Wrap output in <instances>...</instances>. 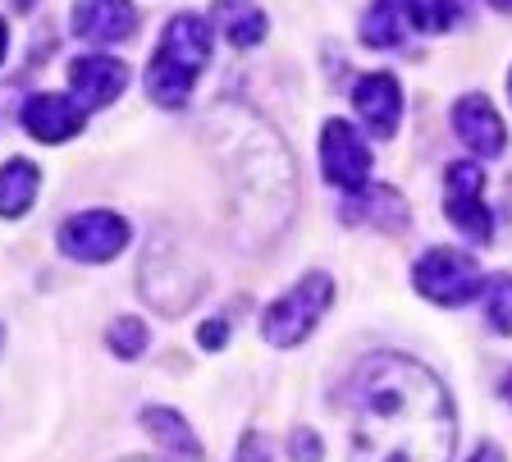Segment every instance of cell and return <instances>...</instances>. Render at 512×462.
<instances>
[{
	"label": "cell",
	"instance_id": "cell-1",
	"mask_svg": "<svg viewBox=\"0 0 512 462\" xmlns=\"http://www.w3.org/2000/svg\"><path fill=\"white\" fill-rule=\"evenodd\" d=\"M458 421L448 389L412 357L380 353L352 389V458L357 462H448Z\"/></svg>",
	"mask_w": 512,
	"mask_h": 462
},
{
	"label": "cell",
	"instance_id": "cell-2",
	"mask_svg": "<svg viewBox=\"0 0 512 462\" xmlns=\"http://www.w3.org/2000/svg\"><path fill=\"white\" fill-rule=\"evenodd\" d=\"M220 129V165L229 174V197L234 211L256 238H270L284 229L288 206H293V161H288L284 142L270 133L266 119L247 115V110H215L206 119Z\"/></svg>",
	"mask_w": 512,
	"mask_h": 462
},
{
	"label": "cell",
	"instance_id": "cell-3",
	"mask_svg": "<svg viewBox=\"0 0 512 462\" xmlns=\"http://www.w3.org/2000/svg\"><path fill=\"white\" fill-rule=\"evenodd\" d=\"M211 23L197 19V14H174L160 33V46L147 65V97L156 106L174 110L188 101V92L197 87L206 60H211Z\"/></svg>",
	"mask_w": 512,
	"mask_h": 462
},
{
	"label": "cell",
	"instance_id": "cell-4",
	"mask_svg": "<svg viewBox=\"0 0 512 462\" xmlns=\"http://www.w3.org/2000/svg\"><path fill=\"white\" fill-rule=\"evenodd\" d=\"M330 302H334V280L320 275V270H311L307 280H298L279 302H270L266 321H261V334H266L275 348L302 344V339L320 325V316H325Z\"/></svg>",
	"mask_w": 512,
	"mask_h": 462
},
{
	"label": "cell",
	"instance_id": "cell-5",
	"mask_svg": "<svg viewBox=\"0 0 512 462\" xmlns=\"http://www.w3.org/2000/svg\"><path fill=\"white\" fill-rule=\"evenodd\" d=\"M412 284L421 289V298L439 302V307H462L480 293V266L471 252L458 248H430L426 257L416 261L412 270Z\"/></svg>",
	"mask_w": 512,
	"mask_h": 462
},
{
	"label": "cell",
	"instance_id": "cell-6",
	"mask_svg": "<svg viewBox=\"0 0 512 462\" xmlns=\"http://www.w3.org/2000/svg\"><path fill=\"white\" fill-rule=\"evenodd\" d=\"M128 243V220L115 211H83L60 225V252L74 261H115Z\"/></svg>",
	"mask_w": 512,
	"mask_h": 462
},
{
	"label": "cell",
	"instance_id": "cell-7",
	"mask_svg": "<svg viewBox=\"0 0 512 462\" xmlns=\"http://www.w3.org/2000/svg\"><path fill=\"white\" fill-rule=\"evenodd\" d=\"M320 170L334 188H348V193H362L371 183V151H366V142L357 138L352 124L330 119L320 129Z\"/></svg>",
	"mask_w": 512,
	"mask_h": 462
},
{
	"label": "cell",
	"instance_id": "cell-8",
	"mask_svg": "<svg viewBox=\"0 0 512 462\" xmlns=\"http://www.w3.org/2000/svg\"><path fill=\"white\" fill-rule=\"evenodd\" d=\"M480 188H485L480 165L476 161H453L448 165V179H444V211L471 243H490L494 220H490V211H485V202H480Z\"/></svg>",
	"mask_w": 512,
	"mask_h": 462
},
{
	"label": "cell",
	"instance_id": "cell-9",
	"mask_svg": "<svg viewBox=\"0 0 512 462\" xmlns=\"http://www.w3.org/2000/svg\"><path fill=\"white\" fill-rule=\"evenodd\" d=\"M352 106L366 119V129L384 142V138H394L398 119H403V87H398L394 74H366L352 87Z\"/></svg>",
	"mask_w": 512,
	"mask_h": 462
},
{
	"label": "cell",
	"instance_id": "cell-10",
	"mask_svg": "<svg viewBox=\"0 0 512 462\" xmlns=\"http://www.w3.org/2000/svg\"><path fill=\"white\" fill-rule=\"evenodd\" d=\"M128 87V69L110 55H83L69 65V92L83 110H101Z\"/></svg>",
	"mask_w": 512,
	"mask_h": 462
},
{
	"label": "cell",
	"instance_id": "cell-11",
	"mask_svg": "<svg viewBox=\"0 0 512 462\" xmlns=\"http://www.w3.org/2000/svg\"><path fill=\"white\" fill-rule=\"evenodd\" d=\"M138 33V5L133 0H78L74 37L87 42H128Z\"/></svg>",
	"mask_w": 512,
	"mask_h": 462
},
{
	"label": "cell",
	"instance_id": "cell-12",
	"mask_svg": "<svg viewBox=\"0 0 512 462\" xmlns=\"http://www.w3.org/2000/svg\"><path fill=\"white\" fill-rule=\"evenodd\" d=\"M421 28H426L421 0H375L362 19V42L375 46V51H389L407 33H421Z\"/></svg>",
	"mask_w": 512,
	"mask_h": 462
},
{
	"label": "cell",
	"instance_id": "cell-13",
	"mask_svg": "<svg viewBox=\"0 0 512 462\" xmlns=\"http://www.w3.org/2000/svg\"><path fill=\"white\" fill-rule=\"evenodd\" d=\"M453 129H458V138L467 142L476 156H499L503 142H508V129H503L499 110L485 97H462L458 106H453Z\"/></svg>",
	"mask_w": 512,
	"mask_h": 462
},
{
	"label": "cell",
	"instance_id": "cell-14",
	"mask_svg": "<svg viewBox=\"0 0 512 462\" xmlns=\"http://www.w3.org/2000/svg\"><path fill=\"white\" fill-rule=\"evenodd\" d=\"M339 215L348 225H371V229H389V234L407 229V202L394 188H384V183H366L362 193H352L343 202Z\"/></svg>",
	"mask_w": 512,
	"mask_h": 462
},
{
	"label": "cell",
	"instance_id": "cell-15",
	"mask_svg": "<svg viewBox=\"0 0 512 462\" xmlns=\"http://www.w3.org/2000/svg\"><path fill=\"white\" fill-rule=\"evenodd\" d=\"M23 129L37 142H69L83 129V110L69 97L42 92V97H28V106H23Z\"/></svg>",
	"mask_w": 512,
	"mask_h": 462
},
{
	"label": "cell",
	"instance_id": "cell-16",
	"mask_svg": "<svg viewBox=\"0 0 512 462\" xmlns=\"http://www.w3.org/2000/svg\"><path fill=\"white\" fill-rule=\"evenodd\" d=\"M215 28L224 33V42L256 46L266 37V14L256 10L252 0H215Z\"/></svg>",
	"mask_w": 512,
	"mask_h": 462
},
{
	"label": "cell",
	"instance_id": "cell-17",
	"mask_svg": "<svg viewBox=\"0 0 512 462\" xmlns=\"http://www.w3.org/2000/svg\"><path fill=\"white\" fill-rule=\"evenodd\" d=\"M37 188H42L37 165H28V161L0 165V215H5V220H19V215L37 202Z\"/></svg>",
	"mask_w": 512,
	"mask_h": 462
},
{
	"label": "cell",
	"instance_id": "cell-18",
	"mask_svg": "<svg viewBox=\"0 0 512 462\" xmlns=\"http://www.w3.org/2000/svg\"><path fill=\"white\" fill-rule=\"evenodd\" d=\"M142 426L156 435L160 444L170 453H179L183 462H202V444H197V435H192V426L179 417V412H170V408H147L142 412Z\"/></svg>",
	"mask_w": 512,
	"mask_h": 462
},
{
	"label": "cell",
	"instance_id": "cell-19",
	"mask_svg": "<svg viewBox=\"0 0 512 462\" xmlns=\"http://www.w3.org/2000/svg\"><path fill=\"white\" fill-rule=\"evenodd\" d=\"M480 302H485L490 330L512 334V275H494V280L480 284Z\"/></svg>",
	"mask_w": 512,
	"mask_h": 462
},
{
	"label": "cell",
	"instance_id": "cell-20",
	"mask_svg": "<svg viewBox=\"0 0 512 462\" xmlns=\"http://www.w3.org/2000/svg\"><path fill=\"white\" fill-rule=\"evenodd\" d=\"M106 344H110V353H115V357H124V362H133V357H138L142 348H147V325H142L138 316H124V321H115V325H110Z\"/></svg>",
	"mask_w": 512,
	"mask_h": 462
},
{
	"label": "cell",
	"instance_id": "cell-21",
	"mask_svg": "<svg viewBox=\"0 0 512 462\" xmlns=\"http://www.w3.org/2000/svg\"><path fill=\"white\" fill-rule=\"evenodd\" d=\"M471 5H476V0H421V10H426V28H439V33L458 28V23L471 14Z\"/></svg>",
	"mask_w": 512,
	"mask_h": 462
},
{
	"label": "cell",
	"instance_id": "cell-22",
	"mask_svg": "<svg viewBox=\"0 0 512 462\" xmlns=\"http://www.w3.org/2000/svg\"><path fill=\"white\" fill-rule=\"evenodd\" d=\"M288 453H293V462H320V440L311 430H298V435L288 440Z\"/></svg>",
	"mask_w": 512,
	"mask_h": 462
},
{
	"label": "cell",
	"instance_id": "cell-23",
	"mask_svg": "<svg viewBox=\"0 0 512 462\" xmlns=\"http://www.w3.org/2000/svg\"><path fill=\"white\" fill-rule=\"evenodd\" d=\"M234 462H270V449L261 435H243V444H238Z\"/></svg>",
	"mask_w": 512,
	"mask_h": 462
},
{
	"label": "cell",
	"instance_id": "cell-24",
	"mask_svg": "<svg viewBox=\"0 0 512 462\" xmlns=\"http://www.w3.org/2000/svg\"><path fill=\"white\" fill-rule=\"evenodd\" d=\"M197 339H202V348H224V344H229V325H224V321H206Z\"/></svg>",
	"mask_w": 512,
	"mask_h": 462
},
{
	"label": "cell",
	"instance_id": "cell-25",
	"mask_svg": "<svg viewBox=\"0 0 512 462\" xmlns=\"http://www.w3.org/2000/svg\"><path fill=\"white\" fill-rule=\"evenodd\" d=\"M471 462H503L499 444H480V449H476V453H471Z\"/></svg>",
	"mask_w": 512,
	"mask_h": 462
},
{
	"label": "cell",
	"instance_id": "cell-26",
	"mask_svg": "<svg viewBox=\"0 0 512 462\" xmlns=\"http://www.w3.org/2000/svg\"><path fill=\"white\" fill-rule=\"evenodd\" d=\"M5 51H10V28L0 23V60H5Z\"/></svg>",
	"mask_w": 512,
	"mask_h": 462
},
{
	"label": "cell",
	"instance_id": "cell-27",
	"mask_svg": "<svg viewBox=\"0 0 512 462\" xmlns=\"http://www.w3.org/2000/svg\"><path fill=\"white\" fill-rule=\"evenodd\" d=\"M499 389H503V398H508V403H512V371H508V376H503V385H499Z\"/></svg>",
	"mask_w": 512,
	"mask_h": 462
},
{
	"label": "cell",
	"instance_id": "cell-28",
	"mask_svg": "<svg viewBox=\"0 0 512 462\" xmlns=\"http://www.w3.org/2000/svg\"><path fill=\"white\" fill-rule=\"evenodd\" d=\"M494 10H503V14H512V0H490Z\"/></svg>",
	"mask_w": 512,
	"mask_h": 462
},
{
	"label": "cell",
	"instance_id": "cell-29",
	"mask_svg": "<svg viewBox=\"0 0 512 462\" xmlns=\"http://www.w3.org/2000/svg\"><path fill=\"white\" fill-rule=\"evenodd\" d=\"M14 5H19V10H28V5H32V0H14Z\"/></svg>",
	"mask_w": 512,
	"mask_h": 462
},
{
	"label": "cell",
	"instance_id": "cell-30",
	"mask_svg": "<svg viewBox=\"0 0 512 462\" xmlns=\"http://www.w3.org/2000/svg\"><path fill=\"white\" fill-rule=\"evenodd\" d=\"M124 462H151V458H124Z\"/></svg>",
	"mask_w": 512,
	"mask_h": 462
},
{
	"label": "cell",
	"instance_id": "cell-31",
	"mask_svg": "<svg viewBox=\"0 0 512 462\" xmlns=\"http://www.w3.org/2000/svg\"><path fill=\"white\" fill-rule=\"evenodd\" d=\"M508 97H512V74H508Z\"/></svg>",
	"mask_w": 512,
	"mask_h": 462
}]
</instances>
